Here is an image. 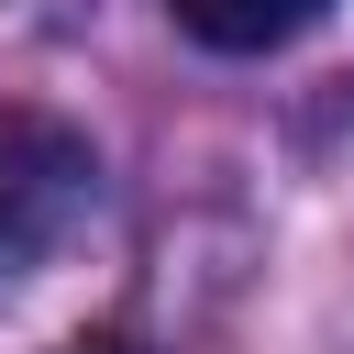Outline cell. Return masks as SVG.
<instances>
[{
	"label": "cell",
	"mask_w": 354,
	"mask_h": 354,
	"mask_svg": "<svg viewBox=\"0 0 354 354\" xmlns=\"http://www.w3.org/2000/svg\"><path fill=\"white\" fill-rule=\"evenodd\" d=\"M77 199H88V155L55 122H0V277H22Z\"/></svg>",
	"instance_id": "6da1fadb"
},
{
	"label": "cell",
	"mask_w": 354,
	"mask_h": 354,
	"mask_svg": "<svg viewBox=\"0 0 354 354\" xmlns=\"http://www.w3.org/2000/svg\"><path fill=\"white\" fill-rule=\"evenodd\" d=\"M321 11H332V0H177L188 44H210V55H266V44L310 33Z\"/></svg>",
	"instance_id": "7a4b0ae2"
}]
</instances>
